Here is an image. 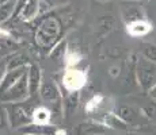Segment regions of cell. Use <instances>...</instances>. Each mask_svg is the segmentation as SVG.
<instances>
[{"mask_svg": "<svg viewBox=\"0 0 156 135\" xmlns=\"http://www.w3.org/2000/svg\"><path fill=\"white\" fill-rule=\"evenodd\" d=\"M29 97H30L29 83H27V76L25 74V76L20 80H18L10 89H7L5 92H3V93L0 95V103H5V104L25 103Z\"/></svg>", "mask_w": 156, "mask_h": 135, "instance_id": "1", "label": "cell"}, {"mask_svg": "<svg viewBox=\"0 0 156 135\" xmlns=\"http://www.w3.org/2000/svg\"><path fill=\"white\" fill-rule=\"evenodd\" d=\"M8 112V119H10V126L12 128H18L26 124L33 123V111L34 108H27L22 106V103L10 104V107H5Z\"/></svg>", "mask_w": 156, "mask_h": 135, "instance_id": "2", "label": "cell"}, {"mask_svg": "<svg viewBox=\"0 0 156 135\" xmlns=\"http://www.w3.org/2000/svg\"><path fill=\"white\" fill-rule=\"evenodd\" d=\"M87 83V74L80 69L69 68L62 74V85L68 92H79Z\"/></svg>", "mask_w": 156, "mask_h": 135, "instance_id": "3", "label": "cell"}, {"mask_svg": "<svg viewBox=\"0 0 156 135\" xmlns=\"http://www.w3.org/2000/svg\"><path fill=\"white\" fill-rule=\"evenodd\" d=\"M22 135H65V131L58 130L53 124H37L30 123L19 128Z\"/></svg>", "mask_w": 156, "mask_h": 135, "instance_id": "4", "label": "cell"}, {"mask_svg": "<svg viewBox=\"0 0 156 135\" xmlns=\"http://www.w3.org/2000/svg\"><path fill=\"white\" fill-rule=\"evenodd\" d=\"M27 83H29V91L30 96H34L37 92H40V88L42 85V70L37 64H30L27 66Z\"/></svg>", "mask_w": 156, "mask_h": 135, "instance_id": "5", "label": "cell"}, {"mask_svg": "<svg viewBox=\"0 0 156 135\" xmlns=\"http://www.w3.org/2000/svg\"><path fill=\"white\" fill-rule=\"evenodd\" d=\"M40 95L44 101H48V103H52V104L60 103V99H61L58 86L56 85V83H53L50 80L42 81V85L40 88Z\"/></svg>", "mask_w": 156, "mask_h": 135, "instance_id": "6", "label": "cell"}, {"mask_svg": "<svg viewBox=\"0 0 156 135\" xmlns=\"http://www.w3.org/2000/svg\"><path fill=\"white\" fill-rule=\"evenodd\" d=\"M26 73H27V66H22V68H18V69L7 70L5 76L3 77L2 83H0V95H2L3 92H5L7 89H10L11 86H12L18 80L22 79Z\"/></svg>", "mask_w": 156, "mask_h": 135, "instance_id": "7", "label": "cell"}, {"mask_svg": "<svg viewBox=\"0 0 156 135\" xmlns=\"http://www.w3.org/2000/svg\"><path fill=\"white\" fill-rule=\"evenodd\" d=\"M152 30V25H149L145 20H136V22H132L126 26V31L129 35L132 37H141V35L148 34Z\"/></svg>", "mask_w": 156, "mask_h": 135, "instance_id": "8", "label": "cell"}, {"mask_svg": "<svg viewBox=\"0 0 156 135\" xmlns=\"http://www.w3.org/2000/svg\"><path fill=\"white\" fill-rule=\"evenodd\" d=\"M53 118V113L49 108L40 106L35 107L33 111V123H37V124H50Z\"/></svg>", "mask_w": 156, "mask_h": 135, "instance_id": "9", "label": "cell"}, {"mask_svg": "<svg viewBox=\"0 0 156 135\" xmlns=\"http://www.w3.org/2000/svg\"><path fill=\"white\" fill-rule=\"evenodd\" d=\"M98 128H99V124L83 122L77 124L76 128H73V135H98V133H99Z\"/></svg>", "mask_w": 156, "mask_h": 135, "instance_id": "10", "label": "cell"}, {"mask_svg": "<svg viewBox=\"0 0 156 135\" xmlns=\"http://www.w3.org/2000/svg\"><path fill=\"white\" fill-rule=\"evenodd\" d=\"M65 57H67V45H65V42H62L58 46H56L52 50V53H50L52 61L58 62V64L60 62H65Z\"/></svg>", "mask_w": 156, "mask_h": 135, "instance_id": "11", "label": "cell"}, {"mask_svg": "<svg viewBox=\"0 0 156 135\" xmlns=\"http://www.w3.org/2000/svg\"><path fill=\"white\" fill-rule=\"evenodd\" d=\"M77 106H79V92H71L65 99V103L62 104V107L68 113H71L76 110Z\"/></svg>", "mask_w": 156, "mask_h": 135, "instance_id": "12", "label": "cell"}, {"mask_svg": "<svg viewBox=\"0 0 156 135\" xmlns=\"http://www.w3.org/2000/svg\"><path fill=\"white\" fill-rule=\"evenodd\" d=\"M30 64H27L26 59H23L22 56H14L11 57V59H7V69L11 70V69H18L22 66H29Z\"/></svg>", "mask_w": 156, "mask_h": 135, "instance_id": "13", "label": "cell"}, {"mask_svg": "<svg viewBox=\"0 0 156 135\" xmlns=\"http://www.w3.org/2000/svg\"><path fill=\"white\" fill-rule=\"evenodd\" d=\"M7 126H10V119H8L7 108L0 106V130H2V128H5Z\"/></svg>", "mask_w": 156, "mask_h": 135, "instance_id": "14", "label": "cell"}, {"mask_svg": "<svg viewBox=\"0 0 156 135\" xmlns=\"http://www.w3.org/2000/svg\"><path fill=\"white\" fill-rule=\"evenodd\" d=\"M102 96H95V97H92L91 100L87 103L86 106V110L88 111V112H92V111H95V108H98L101 106V101H102Z\"/></svg>", "mask_w": 156, "mask_h": 135, "instance_id": "15", "label": "cell"}, {"mask_svg": "<svg viewBox=\"0 0 156 135\" xmlns=\"http://www.w3.org/2000/svg\"><path fill=\"white\" fill-rule=\"evenodd\" d=\"M7 59H3L0 58V83H2L3 77L5 76V73H7Z\"/></svg>", "mask_w": 156, "mask_h": 135, "instance_id": "16", "label": "cell"}]
</instances>
